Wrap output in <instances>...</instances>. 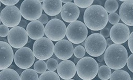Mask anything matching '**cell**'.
I'll return each instance as SVG.
<instances>
[{
    "instance_id": "5",
    "label": "cell",
    "mask_w": 133,
    "mask_h": 80,
    "mask_svg": "<svg viewBox=\"0 0 133 80\" xmlns=\"http://www.w3.org/2000/svg\"><path fill=\"white\" fill-rule=\"evenodd\" d=\"M87 28L81 21H74L66 28L65 35L68 41L74 44L83 43L87 39Z\"/></svg>"
},
{
    "instance_id": "16",
    "label": "cell",
    "mask_w": 133,
    "mask_h": 80,
    "mask_svg": "<svg viewBox=\"0 0 133 80\" xmlns=\"http://www.w3.org/2000/svg\"><path fill=\"white\" fill-rule=\"evenodd\" d=\"M57 72L61 78L64 80H68L75 75L76 67L75 63L71 60H63L58 65Z\"/></svg>"
},
{
    "instance_id": "24",
    "label": "cell",
    "mask_w": 133,
    "mask_h": 80,
    "mask_svg": "<svg viewBox=\"0 0 133 80\" xmlns=\"http://www.w3.org/2000/svg\"><path fill=\"white\" fill-rule=\"evenodd\" d=\"M119 8V3L116 0H108L105 3L104 9L107 13H114Z\"/></svg>"
},
{
    "instance_id": "35",
    "label": "cell",
    "mask_w": 133,
    "mask_h": 80,
    "mask_svg": "<svg viewBox=\"0 0 133 80\" xmlns=\"http://www.w3.org/2000/svg\"><path fill=\"white\" fill-rule=\"evenodd\" d=\"M100 34L104 38H109L110 35V29H109L108 28H104L100 30Z\"/></svg>"
},
{
    "instance_id": "34",
    "label": "cell",
    "mask_w": 133,
    "mask_h": 80,
    "mask_svg": "<svg viewBox=\"0 0 133 80\" xmlns=\"http://www.w3.org/2000/svg\"><path fill=\"white\" fill-rule=\"evenodd\" d=\"M128 40V44L129 50L132 53L133 52V32L130 33Z\"/></svg>"
},
{
    "instance_id": "32",
    "label": "cell",
    "mask_w": 133,
    "mask_h": 80,
    "mask_svg": "<svg viewBox=\"0 0 133 80\" xmlns=\"http://www.w3.org/2000/svg\"><path fill=\"white\" fill-rule=\"evenodd\" d=\"M1 2L7 6H14L19 2V0H1Z\"/></svg>"
},
{
    "instance_id": "43",
    "label": "cell",
    "mask_w": 133,
    "mask_h": 80,
    "mask_svg": "<svg viewBox=\"0 0 133 80\" xmlns=\"http://www.w3.org/2000/svg\"><path fill=\"white\" fill-rule=\"evenodd\" d=\"M68 80H74V79H68Z\"/></svg>"
},
{
    "instance_id": "36",
    "label": "cell",
    "mask_w": 133,
    "mask_h": 80,
    "mask_svg": "<svg viewBox=\"0 0 133 80\" xmlns=\"http://www.w3.org/2000/svg\"><path fill=\"white\" fill-rule=\"evenodd\" d=\"M38 21H40L43 24H47L49 21V18L46 15L42 14L40 18L38 19Z\"/></svg>"
},
{
    "instance_id": "39",
    "label": "cell",
    "mask_w": 133,
    "mask_h": 80,
    "mask_svg": "<svg viewBox=\"0 0 133 80\" xmlns=\"http://www.w3.org/2000/svg\"><path fill=\"white\" fill-rule=\"evenodd\" d=\"M61 2L62 3H64L66 4V3L71 2V1H70V0H69V1H66V0H63V1H61Z\"/></svg>"
},
{
    "instance_id": "6",
    "label": "cell",
    "mask_w": 133,
    "mask_h": 80,
    "mask_svg": "<svg viewBox=\"0 0 133 80\" xmlns=\"http://www.w3.org/2000/svg\"><path fill=\"white\" fill-rule=\"evenodd\" d=\"M54 44L47 38H42L37 40L33 45V53L40 60L50 59L54 53Z\"/></svg>"
},
{
    "instance_id": "41",
    "label": "cell",
    "mask_w": 133,
    "mask_h": 80,
    "mask_svg": "<svg viewBox=\"0 0 133 80\" xmlns=\"http://www.w3.org/2000/svg\"><path fill=\"white\" fill-rule=\"evenodd\" d=\"M1 2L0 1V7H1Z\"/></svg>"
},
{
    "instance_id": "21",
    "label": "cell",
    "mask_w": 133,
    "mask_h": 80,
    "mask_svg": "<svg viewBox=\"0 0 133 80\" xmlns=\"http://www.w3.org/2000/svg\"><path fill=\"white\" fill-rule=\"evenodd\" d=\"M110 80H131L129 73L124 70L115 71L111 75Z\"/></svg>"
},
{
    "instance_id": "23",
    "label": "cell",
    "mask_w": 133,
    "mask_h": 80,
    "mask_svg": "<svg viewBox=\"0 0 133 80\" xmlns=\"http://www.w3.org/2000/svg\"><path fill=\"white\" fill-rule=\"evenodd\" d=\"M98 77L101 80H108L112 74V71L110 68L105 65H103L98 68Z\"/></svg>"
},
{
    "instance_id": "4",
    "label": "cell",
    "mask_w": 133,
    "mask_h": 80,
    "mask_svg": "<svg viewBox=\"0 0 133 80\" xmlns=\"http://www.w3.org/2000/svg\"><path fill=\"white\" fill-rule=\"evenodd\" d=\"M85 49L88 54L98 57L102 55L107 49L105 39L99 33L91 34L85 40Z\"/></svg>"
},
{
    "instance_id": "15",
    "label": "cell",
    "mask_w": 133,
    "mask_h": 80,
    "mask_svg": "<svg viewBox=\"0 0 133 80\" xmlns=\"http://www.w3.org/2000/svg\"><path fill=\"white\" fill-rule=\"evenodd\" d=\"M80 11L75 3L70 2L64 4L61 9V16L62 19L66 22L75 21L79 18Z\"/></svg>"
},
{
    "instance_id": "33",
    "label": "cell",
    "mask_w": 133,
    "mask_h": 80,
    "mask_svg": "<svg viewBox=\"0 0 133 80\" xmlns=\"http://www.w3.org/2000/svg\"><path fill=\"white\" fill-rule=\"evenodd\" d=\"M132 62H133V54H131L130 55V56L127 58V65L128 69L131 72H133V65H132Z\"/></svg>"
},
{
    "instance_id": "11",
    "label": "cell",
    "mask_w": 133,
    "mask_h": 80,
    "mask_svg": "<svg viewBox=\"0 0 133 80\" xmlns=\"http://www.w3.org/2000/svg\"><path fill=\"white\" fill-rule=\"evenodd\" d=\"M35 58L32 50L28 47H23L16 52L14 61L16 65L21 69L27 70L34 63Z\"/></svg>"
},
{
    "instance_id": "2",
    "label": "cell",
    "mask_w": 133,
    "mask_h": 80,
    "mask_svg": "<svg viewBox=\"0 0 133 80\" xmlns=\"http://www.w3.org/2000/svg\"><path fill=\"white\" fill-rule=\"evenodd\" d=\"M127 58V51L121 44H111L105 50L104 54V60L107 66L115 70L125 67Z\"/></svg>"
},
{
    "instance_id": "14",
    "label": "cell",
    "mask_w": 133,
    "mask_h": 80,
    "mask_svg": "<svg viewBox=\"0 0 133 80\" xmlns=\"http://www.w3.org/2000/svg\"><path fill=\"white\" fill-rule=\"evenodd\" d=\"M14 59L12 48L7 42L0 41V70L6 69Z\"/></svg>"
},
{
    "instance_id": "22",
    "label": "cell",
    "mask_w": 133,
    "mask_h": 80,
    "mask_svg": "<svg viewBox=\"0 0 133 80\" xmlns=\"http://www.w3.org/2000/svg\"><path fill=\"white\" fill-rule=\"evenodd\" d=\"M20 80H38V76L35 70L27 69L23 72L20 76Z\"/></svg>"
},
{
    "instance_id": "20",
    "label": "cell",
    "mask_w": 133,
    "mask_h": 80,
    "mask_svg": "<svg viewBox=\"0 0 133 80\" xmlns=\"http://www.w3.org/2000/svg\"><path fill=\"white\" fill-rule=\"evenodd\" d=\"M0 80H20V77L14 70L6 68L0 72Z\"/></svg>"
},
{
    "instance_id": "1",
    "label": "cell",
    "mask_w": 133,
    "mask_h": 80,
    "mask_svg": "<svg viewBox=\"0 0 133 80\" xmlns=\"http://www.w3.org/2000/svg\"><path fill=\"white\" fill-rule=\"evenodd\" d=\"M108 15L105 9L100 5H93L85 11L84 24L90 29L101 30L107 26Z\"/></svg>"
},
{
    "instance_id": "30",
    "label": "cell",
    "mask_w": 133,
    "mask_h": 80,
    "mask_svg": "<svg viewBox=\"0 0 133 80\" xmlns=\"http://www.w3.org/2000/svg\"><path fill=\"white\" fill-rule=\"evenodd\" d=\"M108 21L111 24L115 25L119 22L120 20V17L117 13H111L108 15Z\"/></svg>"
},
{
    "instance_id": "17",
    "label": "cell",
    "mask_w": 133,
    "mask_h": 80,
    "mask_svg": "<svg viewBox=\"0 0 133 80\" xmlns=\"http://www.w3.org/2000/svg\"><path fill=\"white\" fill-rule=\"evenodd\" d=\"M133 1H125L121 4L119 9V17L125 25H133L132 18Z\"/></svg>"
},
{
    "instance_id": "42",
    "label": "cell",
    "mask_w": 133,
    "mask_h": 80,
    "mask_svg": "<svg viewBox=\"0 0 133 80\" xmlns=\"http://www.w3.org/2000/svg\"><path fill=\"white\" fill-rule=\"evenodd\" d=\"M1 18H0V24H1Z\"/></svg>"
},
{
    "instance_id": "28",
    "label": "cell",
    "mask_w": 133,
    "mask_h": 80,
    "mask_svg": "<svg viewBox=\"0 0 133 80\" xmlns=\"http://www.w3.org/2000/svg\"><path fill=\"white\" fill-rule=\"evenodd\" d=\"M94 1L93 0H88V1H79V0H75L74 3L79 8H88L91 6V5L93 4Z\"/></svg>"
},
{
    "instance_id": "12",
    "label": "cell",
    "mask_w": 133,
    "mask_h": 80,
    "mask_svg": "<svg viewBox=\"0 0 133 80\" xmlns=\"http://www.w3.org/2000/svg\"><path fill=\"white\" fill-rule=\"evenodd\" d=\"M130 35L128 27L122 23L114 25L110 30V39L115 44H121L125 43Z\"/></svg>"
},
{
    "instance_id": "9",
    "label": "cell",
    "mask_w": 133,
    "mask_h": 80,
    "mask_svg": "<svg viewBox=\"0 0 133 80\" xmlns=\"http://www.w3.org/2000/svg\"><path fill=\"white\" fill-rule=\"evenodd\" d=\"M28 40V35L26 29L20 26H16L9 30L8 41L11 47L20 49L25 46Z\"/></svg>"
},
{
    "instance_id": "29",
    "label": "cell",
    "mask_w": 133,
    "mask_h": 80,
    "mask_svg": "<svg viewBox=\"0 0 133 80\" xmlns=\"http://www.w3.org/2000/svg\"><path fill=\"white\" fill-rule=\"evenodd\" d=\"M47 69L49 70V71H54L57 69L58 66V63L57 60L54 58L49 59L47 62L46 63Z\"/></svg>"
},
{
    "instance_id": "13",
    "label": "cell",
    "mask_w": 133,
    "mask_h": 80,
    "mask_svg": "<svg viewBox=\"0 0 133 80\" xmlns=\"http://www.w3.org/2000/svg\"><path fill=\"white\" fill-rule=\"evenodd\" d=\"M54 52L59 59L68 60L71 58L74 53L73 45L68 40H61L55 44Z\"/></svg>"
},
{
    "instance_id": "19",
    "label": "cell",
    "mask_w": 133,
    "mask_h": 80,
    "mask_svg": "<svg viewBox=\"0 0 133 80\" xmlns=\"http://www.w3.org/2000/svg\"><path fill=\"white\" fill-rule=\"evenodd\" d=\"M62 7V3L60 0H45L43 1L42 8L48 15L55 16L60 14Z\"/></svg>"
},
{
    "instance_id": "3",
    "label": "cell",
    "mask_w": 133,
    "mask_h": 80,
    "mask_svg": "<svg viewBox=\"0 0 133 80\" xmlns=\"http://www.w3.org/2000/svg\"><path fill=\"white\" fill-rule=\"evenodd\" d=\"M76 72L78 76L83 80H92L97 74L98 64L92 57H85L77 63Z\"/></svg>"
},
{
    "instance_id": "8",
    "label": "cell",
    "mask_w": 133,
    "mask_h": 80,
    "mask_svg": "<svg viewBox=\"0 0 133 80\" xmlns=\"http://www.w3.org/2000/svg\"><path fill=\"white\" fill-rule=\"evenodd\" d=\"M21 16L26 20L35 21L38 19L42 15L43 8L41 2L37 0H25L20 6Z\"/></svg>"
},
{
    "instance_id": "18",
    "label": "cell",
    "mask_w": 133,
    "mask_h": 80,
    "mask_svg": "<svg viewBox=\"0 0 133 80\" xmlns=\"http://www.w3.org/2000/svg\"><path fill=\"white\" fill-rule=\"evenodd\" d=\"M26 29L28 36L34 40L43 38L45 34V27L38 20L32 21L29 22Z\"/></svg>"
},
{
    "instance_id": "7",
    "label": "cell",
    "mask_w": 133,
    "mask_h": 80,
    "mask_svg": "<svg viewBox=\"0 0 133 80\" xmlns=\"http://www.w3.org/2000/svg\"><path fill=\"white\" fill-rule=\"evenodd\" d=\"M66 27L60 19H52L48 21L45 27L46 37L52 41H59L65 37Z\"/></svg>"
},
{
    "instance_id": "40",
    "label": "cell",
    "mask_w": 133,
    "mask_h": 80,
    "mask_svg": "<svg viewBox=\"0 0 133 80\" xmlns=\"http://www.w3.org/2000/svg\"><path fill=\"white\" fill-rule=\"evenodd\" d=\"M75 63H78V61L79 60H78V59H77V58H75Z\"/></svg>"
},
{
    "instance_id": "26",
    "label": "cell",
    "mask_w": 133,
    "mask_h": 80,
    "mask_svg": "<svg viewBox=\"0 0 133 80\" xmlns=\"http://www.w3.org/2000/svg\"><path fill=\"white\" fill-rule=\"evenodd\" d=\"M34 68L36 73L38 74H43L47 70L46 64L44 61L39 60L34 64Z\"/></svg>"
},
{
    "instance_id": "38",
    "label": "cell",
    "mask_w": 133,
    "mask_h": 80,
    "mask_svg": "<svg viewBox=\"0 0 133 80\" xmlns=\"http://www.w3.org/2000/svg\"><path fill=\"white\" fill-rule=\"evenodd\" d=\"M106 42H107V45H108V46H110V45H111V44H112V41H111V40L110 39H108L106 41Z\"/></svg>"
},
{
    "instance_id": "25",
    "label": "cell",
    "mask_w": 133,
    "mask_h": 80,
    "mask_svg": "<svg viewBox=\"0 0 133 80\" xmlns=\"http://www.w3.org/2000/svg\"><path fill=\"white\" fill-rule=\"evenodd\" d=\"M38 80H60L59 76L54 72L48 71L43 73Z\"/></svg>"
},
{
    "instance_id": "31",
    "label": "cell",
    "mask_w": 133,
    "mask_h": 80,
    "mask_svg": "<svg viewBox=\"0 0 133 80\" xmlns=\"http://www.w3.org/2000/svg\"><path fill=\"white\" fill-rule=\"evenodd\" d=\"M9 32V28L4 25H0V36L5 38L8 36Z\"/></svg>"
},
{
    "instance_id": "37",
    "label": "cell",
    "mask_w": 133,
    "mask_h": 80,
    "mask_svg": "<svg viewBox=\"0 0 133 80\" xmlns=\"http://www.w3.org/2000/svg\"><path fill=\"white\" fill-rule=\"evenodd\" d=\"M97 60L99 62H103V61L104 60V54H102V55L98 56Z\"/></svg>"
},
{
    "instance_id": "27",
    "label": "cell",
    "mask_w": 133,
    "mask_h": 80,
    "mask_svg": "<svg viewBox=\"0 0 133 80\" xmlns=\"http://www.w3.org/2000/svg\"><path fill=\"white\" fill-rule=\"evenodd\" d=\"M74 53L77 58L81 59L85 55L86 50L82 45H78L74 49Z\"/></svg>"
},
{
    "instance_id": "10",
    "label": "cell",
    "mask_w": 133,
    "mask_h": 80,
    "mask_svg": "<svg viewBox=\"0 0 133 80\" xmlns=\"http://www.w3.org/2000/svg\"><path fill=\"white\" fill-rule=\"evenodd\" d=\"M1 20L8 27H15L19 25L21 20L20 10L16 6H7L1 11Z\"/></svg>"
}]
</instances>
